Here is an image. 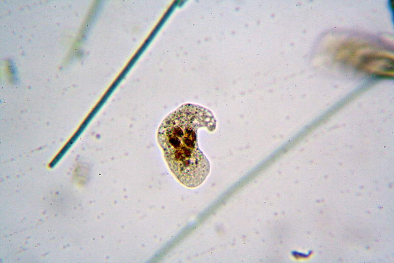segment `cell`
<instances>
[{"label":"cell","instance_id":"6da1fadb","mask_svg":"<svg viewBox=\"0 0 394 263\" xmlns=\"http://www.w3.org/2000/svg\"><path fill=\"white\" fill-rule=\"evenodd\" d=\"M216 123L207 109L184 104L169 113L159 127L157 141L167 164L187 187L199 186L209 173V162L198 147L197 131L202 127L213 131Z\"/></svg>","mask_w":394,"mask_h":263},{"label":"cell","instance_id":"7a4b0ae2","mask_svg":"<svg viewBox=\"0 0 394 263\" xmlns=\"http://www.w3.org/2000/svg\"><path fill=\"white\" fill-rule=\"evenodd\" d=\"M359 69L378 75H390L393 73V59L382 55H367L362 58Z\"/></svg>","mask_w":394,"mask_h":263}]
</instances>
